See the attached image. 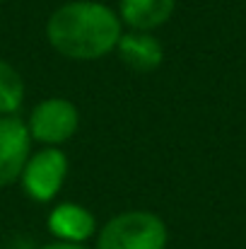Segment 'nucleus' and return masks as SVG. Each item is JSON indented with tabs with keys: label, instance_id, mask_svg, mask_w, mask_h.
<instances>
[{
	"label": "nucleus",
	"instance_id": "nucleus-1",
	"mask_svg": "<svg viewBox=\"0 0 246 249\" xmlns=\"http://www.w3.org/2000/svg\"><path fill=\"white\" fill-rule=\"evenodd\" d=\"M123 36L118 12L99 0H68L46 19L49 46L70 61H97L116 51Z\"/></svg>",
	"mask_w": 246,
	"mask_h": 249
},
{
	"label": "nucleus",
	"instance_id": "nucleus-2",
	"mask_svg": "<svg viewBox=\"0 0 246 249\" xmlns=\"http://www.w3.org/2000/svg\"><path fill=\"white\" fill-rule=\"evenodd\" d=\"M169 230L157 213L133 208L109 218L99 232L94 249H166Z\"/></svg>",
	"mask_w": 246,
	"mask_h": 249
},
{
	"label": "nucleus",
	"instance_id": "nucleus-3",
	"mask_svg": "<svg viewBox=\"0 0 246 249\" xmlns=\"http://www.w3.org/2000/svg\"><path fill=\"white\" fill-rule=\"evenodd\" d=\"M27 128L34 143L44 148H61L78 133L80 109L66 97H49L32 109Z\"/></svg>",
	"mask_w": 246,
	"mask_h": 249
},
{
	"label": "nucleus",
	"instance_id": "nucleus-4",
	"mask_svg": "<svg viewBox=\"0 0 246 249\" xmlns=\"http://www.w3.org/2000/svg\"><path fill=\"white\" fill-rule=\"evenodd\" d=\"M68 179V155L61 148H41L29 155L19 184L36 203H51Z\"/></svg>",
	"mask_w": 246,
	"mask_h": 249
},
{
	"label": "nucleus",
	"instance_id": "nucleus-5",
	"mask_svg": "<svg viewBox=\"0 0 246 249\" xmlns=\"http://www.w3.org/2000/svg\"><path fill=\"white\" fill-rule=\"evenodd\" d=\"M32 143L27 121H22L17 114L0 116V189L19 181L32 155Z\"/></svg>",
	"mask_w": 246,
	"mask_h": 249
},
{
	"label": "nucleus",
	"instance_id": "nucleus-6",
	"mask_svg": "<svg viewBox=\"0 0 246 249\" xmlns=\"http://www.w3.org/2000/svg\"><path fill=\"white\" fill-rule=\"evenodd\" d=\"M46 228L53 235V240L73 242V245H87L99 232L94 213L75 201H63L53 206L46 218Z\"/></svg>",
	"mask_w": 246,
	"mask_h": 249
},
{
	"label": "nucleus",
	"instance_id": "nucleus-7",
	"mask_svg": "<svg viewBox=\"0 0 246 249\" xmlns=\"http://www.w3.org/2000/svg\"><path fill=\"white\" fill-rule=\"evenodd\" d=\"M116 53L121 63L135 73H152L164 63V46L155 32H123Z\"/></svg>",
	"mask_w": 246,
	"mask_h": 249
},
{
	"label": "nucleus",
	"instance_id": "nucleus-8",
	"mask_svg": "<svg viewBox=\"0 0 246 249\" xmlns=\"http://www.w3.org/2000/svg\"><path fill=\"white\" fill-rule=\"evenodd\" d=\"M176 10V0H118V17L133 32H155L164 27Z\"/></svg>",
	"mask_w": 246,
	"mask_h": 249
},
{
	"label": "nucleus",
	"instance_id": "nucleus-9",
	"mask_svg": "<svg viewBox=\"0 0 246 249\" xmlns=\"http://www.w3.org/2000/svg\"><path fill=\"white\" fill-rule=\"evenodd\" d=\"M24 102V80L19 71L0 58V116H15Z\"/></svg>",
	"mask_w": 246,
	"mask_h": 249
},
{
	"label": "nucleus",
	"instance_id": "nucleus-10",
	"mask_svg": "<svg viewBox=\"0 0 246 249\" xmlns=\"http://www.w3.org/2000/svg\"><path fill=\"white\" fill-rule=\"evenodd\" d=\"M39 249H89L87 245H73V242H58V240H53V242H49V245H44V247Z\"/></svg>",
	"mask_w": 246,
	"mask_h": 249
},
{
	"label": "nucleus",
	"instance_id": "nucleus-11",
	"mask_svg": "<svg viewBox=\"0 0 246 249\" xmlns=\"http://www.w3.org/2000/svg\"><path fill=\"white\" fill-rule=\"evenodd\" d=\"M0 2H2V0H0Z\"/></svg>",
	"mask_w": 246,
	"mask_h": 249
}]
</instances>
